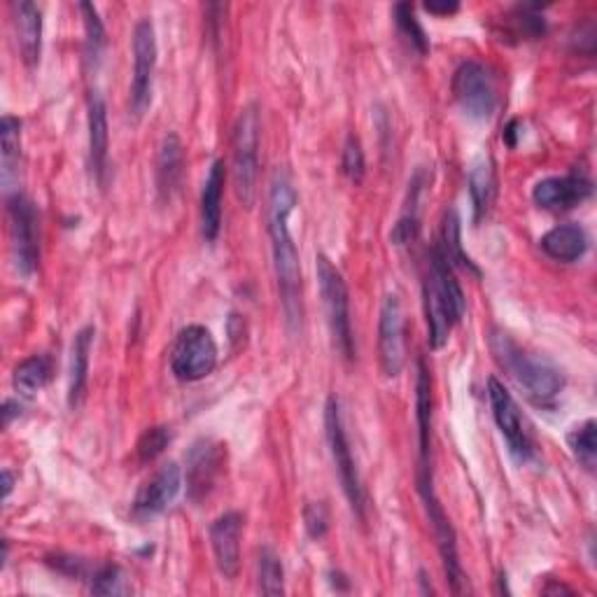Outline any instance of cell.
I'll list each match as a JSON object with an SVG mask.
<instances>
[{
  "label": "cell",
  "instance_id": "cell-1",
  "mask_svg": "<svg viewBox=\"0 0 597 597\" xmlns=\"http://www.w3.org/2000/svg\"><path fill=\"white\" fill-rule=\"evenodd\" d=\"M296 206V191L285 170H275L269 189V237L273 252V269L279 279L281 302L290 329L302 325V269H298V252L290 231V216Z\"/></svg>",
  "mask_w": 597,
  "mask_h": 597
},
{
  "label": "cell",
  "instance_id": "cell-2",
  "mask_svg": "<svg viewBox=\"0 0 597 597\" xmlns=\"http://www.w3.org/2000/svg\"><path fill=\"white\" fill-rule=\"evenodd\" d=\"M422 302L425 317H428L430 348L441 350L464 315V294L455 281V269L443 258L439 245L430 252L428 273H425L422 283Z\"/></svg>",
  "mask_w": 597,
  "mask_h": 597
},
{
  "label": "cell",
  "instance_id": "cell-3",
  "mask_svg": "<svg viewBox=\"0 0 597 597\" xmlns=\"http://www.w3.org/2000/svg\"><path fill=\"white\" fill-rule=\"evenodd\" d=\"M490 350L502 365L504 371L514 378L525 395L537 404H551L565 388L563 371L546 357L523 350L514 338L504 332H493Z\"/></svg>",
  "mask_w": 597,
  "mask_h": 597
},
{
  "label": "cell",
  "instance_id": "cell-4",
  "mask_svg": "<svg viewBox=\"0 0 597 597\" xmlns=\"http://www.w3.org/2000/svg\"><path fill=\"white\" fill-rule=\"evenodd\" d=\"M260 111L250 103L241 111L237 124H233L231 157H233V187L237 197L245 208H252L258 199V178H260Z\"/></svg>",
  "mask_w": 597,
  "mask_h": 597
},
{
  "label": "cell",
  "instance_id": "cell-5",
  "mask_svg": "<svg viewBox=\"0 0 597 597\" xmlns=\"http://www.w3.org/2000/svg\"><path fill=\"white\" fill-rule=\"evenodd\" d=\"M317 283H320V294H323L334 348L346 359H353L355 338H353V323H350L348 285L344 281V275H341V271L325 258V254H317Z\"/></svg>",
  "mask_w": 597,
  "mask_h": 597
},
{
  "label": "cell",
  "instance_id": "cell-6",
  "mask_svg": "<svg viewBox=\"0 0 597 597\" xmlns=\"http://www.w3.org/2000/svg\"><path fill=\"white\" fill-rule=\"evenodd\" d=\"M325 432H327V443H329V453L336 467V474L341 485H344V493L350 502V509L355 511V516L359 521H365V488H362V479L357 472V464L350 451V441L346 434V425H344V411H341V401L336 397L327 399L325 407Z\"/></svg>",
  "mask_w": 597,
  "mask_h": 597
},
{
  "label": "cell",
  "instance_id": "cell-7",
  "mask_svg": "<svg viewBox=\"0 0 597 597\" xmlns=\"http://www.w3.org/2000/svg\"><path fill=\"white\" fill-rule=\"evenodd\" d=\"M418 490H420L425 511H428L430 525L434 530L448 584H451V590L455 595H462L464 593V574H462V565H460V556H458V537H455V530H453L451 521H448L446 511L434 493L432 467H418Z\"/></svg>",
  "mask_w": 597,
  "mask_h": 597
},
{
  "label": "cell",
  "instance_id": "cell-8",
  "mask_svg": "<svg viewBox=\"0 0 597 597\" xmlns=\"http://www.w3.org/2000/svg\"><path fill=\"white\" fill-rule=\"evenodd\" d=\"M218 367V344L201 325L185 327L174 350H170V371L182 383H197L210 376Z\"/></svg>",
  "mask_w": 597,
  "mask_h": 597
},
{
  "label": "cell",
  "instance_id": "cell-9",
  "mask_svg": "<svg viewBox=\"0 0 597 597\" xmlns=\"http://www.w3.org/2000/svg\"><path fill=\"white\" fill-rule=\"evenodd\" d=\"M453 94L467 117L485 122L498 111V84L479 61H464L453 75Z\"/></svg>",
  "mask_w": 597,
  "mask_h": 597
},
{
  "label": "cell",
  "instance_id": "cell-10",
  "mask_svg": "<svg viewBox=\"0 0 597 597\" xmlns=\"http://www.w3.org/2000/svg\"><path fill=\"white\" fill-rule=\"evenodd\" d=\"M8 216H10V239L14 266L19 275L31 279L40 260V237H38V212L33 201H29L21 191L8 197Z\"/></svg>",
  "mask_w": 597,
  "mask_h": 597
},
{
  "label": "cell",
  "instance_id": "cell-11",
  "mask_svg": "<svg viewBox=\"0 0 597 597\" xmlns=\"http://www.w3.org/2000/svg\"><path fill=\"white\" fill-rule=\"evenodd\" d=\"M157 71V33L149 19H143L134 31V80H132V98L129 108L136 119H140L149 103H153Z\"/></svg>",
  "mask_w": 597,
  "mask_h": 597
},
{
  "label": "cell",
  "instance_id": "cell-12",
  "mask_svg": "<svg viewBox=\"0 0 597 597\" xmlns=\"http://www.w3.org/2000/svg\"><path fill=\"white\" fill-rule=\"evenodd\" d=\"M488 399H490V409H493L495 425L509 443V451L519 460H530L532 455H535V446H532V439L525 430V422L521 418L516 399L511 397V392L498 378L488 380Z\"/></svg>",
  "mask_w": 597,
  "mask_h": 597
},
{
  "label": "cell",
  "instance_id": "cell-13",
  "mask_svg": "<svg viewBox=\"0 0 597 597\" xmlns=\"http://www.w3.org/2000/svg\"><path fill=\"white\" fill-rule=\"evenodd\" d=\"M224 458V446L212 439H201L191 446L187 455V495L191 502H201L210 495L222 474Z\"/></svg>",
  "mask_w": 597,
  "mask_h": 597
},
{
  "label": "cell",
  "instance_id": "cell-14",
  "mask_svg": "<svg viewBox=\"0 0 597 597\" xmlns=\"http://www.w3.org/2000/svg\"><path fill=\"white\" fill-rule=\"evenodd\" d=\"M378 355L383 374L388 378L399 376L404 369V311L397 294H388L380 306Z\"/></svg>",
  "mask_w": 597,
  "mask_h": 597
},
{
  "label": "cell",
  "instance_id": "cell-15",
  "mask_svg": "<svg viewBox=\"0 0 597 597\" xmlns=\"http://www.w3.org/2000/svg\"><path fill=\"white\" fill-rule=\"evenodd\" d=\"M241 532L243 516L239 511H227L210 525L212 556H216L220 574L229 582L237 579L241 569Z\"/></svg>",
  "mask_w": 597,
  "mask_h": 597
},
{
  "label": "cell",
  "instance_id": "cell-16",
  "mask_svg": "<svg viewBox=\"0 0 597 597\" xmlns=\"http://www.w3.org/2000/svg\"><path fill=\"white\" fill-rule=\"evenodd\" d=\"M182 490V472L176 462L164 464L159 472L149 479L136 495L134 516L136 519H153L166 511L176 502Z\"/></svg>",
  "mask_w": 597,
  "mask_h": 597
},
{
  "label": "cell",
  "instance_id": "cell-17",
  "mask_svg": "<svg viewBox=\"0 0 597 597\" xmlns=\"http://www.w3.org/2000/svg\"><path fill=\"white\" fill-rule=\"evenodd\" d=\"M593 195V182L584 176L546 178L532 189V199L544 210H569Z\"/></svg>",
  "mask_w": 597,
  "mask_h": 597
},
{
  "label": "cell",
  "instance_id": "cell-18",
  "mask_svg": "<svg viewBox=\"0 0 597 597\" xmlns=\"http://www.w3.org/2000/svg\"><path fill=\"white\" fill-rule=\"evenodd\" d=\"M108 149H111V129H108V108L98 92L90 96V164L96 182L103 187L108 178Z\"/></svg>",
  "mask_w": 597,
  "mask_h": 597
},
{
  "label": "cell",
  "instance_id": "cell-19",
  "mask_svg": "<svg viewBox=\"0 0 597 597\" xmlns=\"http://www.w3.org/2000/svg\"><path fill=\"white\" fill-rule=\"evenodd\" d=\"M227 168L222 159H216L208 170L201 191V233L208 243H216L222 229V199H224Z\"/></svg>",
  "mask_w": 597,
  "mask_h": 597
},
{
  "label": "cell",
  "instance_id": "cell-20",
  "mask_svg": "<svg viewBox=\"0 0 597 597\" xmlns=\"http://www.w3.org/2000/svg\"><path fill=\"white\" fill-rule=\"evenodd\" d=\"M14 10V31H17V45L19 54L24 59L29 69L38 66L40 52H42V12L38 6L21 0L12 6Z\"/></svg>",
  "mask_w": 597,
  "mask_h": 597
},
{
  "label": "cell",
  "instance_id": "cell-21",
  "mask_svg": "<svg viewBox=\"0 0 597 597\" xmlns=\"http://www.w3.org/2000/svg\"><path fill=\"white\" fill-rule=\"evenodd\" d=\"M540 245L551 260L572 264V262H579L588 252V233L584 227L569 222V224L551 229L540 241Z\"/></svg>",
  "mask_w": 597,
  "mask_h": 597
},
{
  "label": "cell",
  "instance_id": "cell-22",
  "mask_svg": "<svg viewBox=\"0 0 597 597\" xmlns=\"http://www.w3.org/2000/svg\"><path fill=\"white\" fill-rule=\"evenodd\" d=\"M94 327H84L75 334L73 350H71V374H69V407L77 411L87 392V378H90V355L94 344Z\"/></svg>",
  "mask_w": 597,
  "mask_h": 597
},
{
  "label": "cell",
  "instance_id": "cell-23",
  "mask_svg": "<svg viewBox=\"0 0 597 597\" xmlns=\"http://www.w3.org/2000/svg\"><path fill=\"white\" fill-rule=\"evenodd\" d=\"M416 418H418V451L420 467H430L432 455V383L425 369V362L418 359V386H416Z\"/></svg>",
  "mask_w": 597,
  "mask_h": 597
},
{
  "label": "cell",
  "instance_id": "cell-24",
  "mask_svg": "<svg viewBox=\"0 0 597 597\" xmlns=\"http://www.w3.org/2000/svg\"><path fill=\"white\" fill-rule=\"evenodd\" d=\"M182 168H185V155H182V143L178 134H168L161 140L159 147V159H157V187L159 195L170 201L180 187L182 180Z\"/></svg>",
  "mask_w": 597,
  "mask_h": 597
},
{
  "label": "cell",
  "instance_id": "cell-25",
  "mask_svg": "<svg viewBox=\"0 0 597 597\" xmlns=\"http://www.w3.org/2000/svg\"><path fill=\"white\" fill-rule=\"evenodd\" d=\"M52 378V362L45 355H33L14 369V390L21 397H33Z\"/></svg>",
  "mask_w": 597,
  "mask_h": 597
},
{
  "label": "cell",
  "instance_id": "cell-26",
  "mask_svg": "<svg viewBox=\"0 0 597 597\" xmlns=\"http://www.w3.org/2000/svg\"><path fill=\"white\" fill-rule=\"evenodd\" d=\"M0 164H3V185L10 189V182L17 176L19 155H21V122L12 115H6L0 122Z\"/></svg>",
  "mask_w": 597,
  "mask_h": 597
},
{
  "label": "cell",
  "instance_id": "cell-27",
  "mask_svg": "<svg viewBox=\"0 0 597 597\" xmlns=\"http://www.w3.org/2000/svg\"><path fill=\"white\" fill-rule=\"evenodd\" d=\"M80 12L84 19V35H87L84 38V56H87V66L96 69L105 50V27L92 3H80Z\"/></svg>",
  "mask_w": 597,
  "mask_h": 597
},
{
  "label": "cell",
  "instance_id": "cell-28",
  "mask_svg": "<svg viewBox=\"0 0 597 597\" xmlns=\"http://www.w3.org/2000/svg\"><path fill=\"white\" fill-rule=\"evenodd\" d=\"M469 197H472L476 220H481L495 197V178L488 161L474 164L472 174H469Z\"/></svg>",
  "mask_w": 597,
  "mask_h": 597
},
{
  "label": "cell",
  "instance_id": "cell-29",
  "mask_svg": "<svg viewBox=\"0 0 597 597\" xmlns=\"http://www.w3.org/2000/svg\"><path fill=\"white\" fill-rule=\"evenodd\" d=\"M258 579H260V590L264 595H283L285 593V572L281 556L271 546H264L260 551L258 561Z\"/></svg>",
  "mask_w": 597,
  "mask_h": 597
},
{
  "label": "cell",
  "instance_id": "cell-30",
  "mask_svg": "<svg viewBox=\"0 0 597 597\" xmlns=\"http://www.w3.org/2000/svg\"><path fill=\"white\" fill-rule=\"evenodd\" d=\"M437 245H439V250L443 252V258H446L448 262H451L453 269H455V266H462V269H472L474 273H479L476 266H474V262L469 260L467 254L462 252V243H460V220H458V212H455V210H451V212H448V216H446V220H443V239H441V243H437Z\"/></svg>",
  "mask_w": 597,
  "mask_h": 597
},
{
  "label": "cell",
  "instance_id": "cell-31",
  "mask_svg": "<svg viewBox=\"0 0 597 597\" xmlns=\"http://www.w3.org/2000/svg\"><path fill=\"white\" fill-rule=\"evenodd\" d=\"M395 21H397L399 33L409 40V45L420 56H425V54L430 52V40H428V35H425V29L420 27V21L416 19L413 8L409 3H399L395 8Z\"/></svg>",
  "mask_w": 597,
  "mask_h": 597
},
{
  "label": "cell",
  "instance_id": "cell-32",
  "mask_svg": "<svg viewBox=\"0 0 597 597\" xmlns=\"http://www.w3.org/2000/svg\"><path fill=\"white\" fill-rule=\"evenodd\" d=\"M595 428H597L595 420H586L582 428L574 430L567 439L574 458H577L579 464L586 467L588 472H593L595 462H597V437H595L597 430Z\"/></svg>",
  "mask_w": 597,
  "mask_h": 597
},
{
  "label": "cell",
  "instance_id": "cell-33",
  "mask_svg": "<svg viewBox=\"0 0 597 597\" xmlns=\"http://www.w3.org/2000/svg\"><path fill=\"white\" fill-rule=\"evenodd\" d=\"M92 593L94 595H126L132 593V586L126 584L124 574L117 565H103L92 577Z\"/></svg>",
  "mask_w": 597,
  "mask_h": 597
},
{
  "label": "cell",
  "instance_id": "cell-34",
  "mask_svg": "<svg viewBox=\"0 0 597 597\" xmlns=\"http://www.w3.org/2000/svg\"><path fill=\"white\" fill-rule=\"evenodd\" d=\"M341 168H344V174L350 182L359 185L362 180H365V170H367V164H365V153H362V145L355 136H348L346 138V145H344V157H341Z\"/></svg>",
  "mask_w": 597,
  "mask_h": 597
},
{
  "label": "cell",
  "instance_id": "cell-35",
  "mask_svg": "<svg viewBox=\"0 0 597 597\" xmlns=\"http://www.w3.org/2000/svg\"><path fill=\"white\" fill-rule=\"evenodd\" d=\"M170 443V432L168 428H153V430H147L140 441H138V458L143 462H149V460H155L164 453V448Z\"/></svg>",
  "mask_w": 597,
  "mask_h": 597
},
{
  "label": "cell",
  "instance_id": "cell-36",
  "mask_svg": "<svg viewBox=\"0 0 597 597\" xmlns=\"http://www.w3.org/2000/svg\"><path fill=\"white\" fill-rule=\"evenodd\" d=\"M304 525H306V532L308 537L320 542L325 540L327 530H329V514H327V506L323 502H311L306 509H304Z\"/></svg>",
  "mask_w": 597,
  "mask_h": 597
},
{
  "label": "cell",
  "instance_id": "cell-37",
  "mask_svg": "<svg viewBox=\"0 0 597 597\" xmlns=\"http://www.w3.org/2000/svg\"><path fill=\"white\" fill-rule=\"evenodd\" d=\"M425 10H428L430 14H441V17H448L460 10L458 3H425Z\"/></svg>",
  "mask_w": 597,
  "mask_h": 597
},
{
  "label": "cell",
  "instance_id": "cell-38",
  "mask_svg": "<svg viewBox=\"0 0 597 597\" xmlns=\"http://www.w3.org/2000/svg\"><path fill=\"white\" fill-rule=\"evenodd\" d=\"M6 411H3V416H6V425H10L12 422V418H17V416H21V404H17V401H12V399H8L6 401V407H3Z\"/></svg>",
  "mask_w": 597,
  "mask_h": 597
},
{
  "label": "cell",
  "instance_id": "cell-39",
  "mask_svg": "<svg viewBox=\"0 0 597 597\" xmlns=\"http://www.w3.org/2000/svg\"><path fill=\"white\" fill-rule=\"evenodd\" d=\"M12 485H14V476H12L10 469H6V472H3V498H6V500H8L10 493H12Z\"/></svg>",
  "mask_w": 597,
  "mask_h": 597
}]
</instances>
